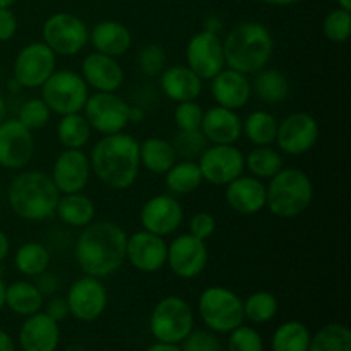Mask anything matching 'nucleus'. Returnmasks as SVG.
<instances>
[{
  "instance_id": "f257e3e1",
  "label": "nucleus",
  "mask_w": 351,
  "mask_h": 351,
  "mask_svg": "<svg viewBox=\"0 0 351 351\" xmlns=\"http://www.w3.org/2000/svg\"><path fill=\"white\" fill-rule=\"evenodd\" d=\"M127 233L113 221H91L75 243V263L88 276L106 278L125 263Z\"/></svg>"
},
{
  "instance_id": "f03ea898",
  "label": "nucleus",
  "mask_w": 351,
  "mask_h": 351,
  "mask_svg": "<svg viewBox=\"0 0 351 351\" xmlns=\"http://www.w3.org/2000/svg\"><path fill=\"white\" fill-rule=\"evenodd\" d=\"M89 163L103 185L113 191H125L139 177V143L125 132L103 136L91 149Z\"/></svg>"
},
{
  "instance_id": "7ed1b4c3",
  "label": "nucleus",
  "mask_w": 351,
  "mask_h": 351,
  "mask_svg": "<svg viewBox=\"0 0 351 351\" xmlns=\"http://www.w3.org/2000/svg\"><path fill=\"white\" fill-rule=\"evenodd\" d=\"M223 43L226 67L242 74H256L269 64L274 41L269 29L257 21H245L228 31Z\"/></svg>"
},
{
  "instance_id": "20e7f679",
  "label": "nucleus",
  "mask_w": 351,
  "mask_h": 351,
  "mask_svg": "<svg viewBox=\"0 0 351 351\" xmlns=\"http://www.w3.org/2000/svg\"><path fill=\"white\" fill-rule=\"evenodd\" d=\"M60 192L48 173L40 170L21 171L7 187V201L24 221H45L55 215Z\"/></svg>"
},
{
  "instance_id": "39448f33",
  "label": "nucleus",
  "mask_w": 351,
  "mask_h": 351,
  "mask_svg": "<svg viewBox=\"0 0 351 351\" xmlns=\"http://www.w3.org/2000/svg\"><path fill=\"white\" fill-rule=\"evenodd\" d=\"M314 201V184L300 168H281L266 185V208L276 218L293 219Z\"/></svg>"
},
{
  "instance_id": "423d86ee",
  "label": "nucleus",
  "mask_w": 351,
  "mask_h": 351,
  "mask_svg": "<svg viewBox=\"0 0 351 351\" xmlns=\"http://www.w3.org/2000/svg\"><path fill=\"white\" fill-rule=\"evenodd\" d=\"M89 96V86L81 74L74 71H55L41 86V99L51 113L69 115L84 108Z\"/></svg>"
},
{
  "instance_id": "0eeeda50",
  "label": "nucleus",
  "mask_w": 351,
  "mask_h": 351,
  "mask_svg": "<svg viewBox=\"0 0 351 351\" xmlns=\"http://www.w3.org/2000/svg\"><path fill=\"white\" fill-rule=\"evenodd\" d=\"M202 322L215 332H232L243 322V302L225 287L206 288L199 297Z\"/></svg>"
},
{
  "instance_id": "6e6552de",
  "label": "nucleus",
  "mask_w": 351,
  "mask_h": 351,
  "mask_svg": "<svg viewBox=\"0 0 351 351\" xmlns=\"http://www.w3.org/2000/svg\"><path fill=\"white\" fill-rule=\"evenodd\" d=\"M149 328L161 343L184 341L194 329V312L180 297H165L151 312Z\"/></svg>"
},
{
  "instance_id": "1a4fd4ad",
  "label": "nucleus",
  "mask_w": 351,
  "mask_h": 351,
  "mask_svg": "<svg viewBox=\"0 0 351 351\" xmlns=\"http://www.w3.org/2000/svg\"><path fill=\"white\" fill-rule=\"evenodd\" d=\"M43 43L62 57L77 55L89 43V29L82 19L69 12H57L48 17L41 29Z\"/></svg>"
},
{
  "instance_id": "9d476101",
  "label": "nucleus",
  "mask_w": 351,
  "mask_h": 351,
  "mask_svg": "<svg viewBox=\"0 0 351 351\" xmlns=\"http://www.w3.org/2000/svg\"><path fill=\"white\" fill-rule=\"evenodd\" d=\"M130 105L117 93H93L88 96L82 115L89 127L101 136L119 134L129 125Z\"/></svg>"
},
{
  "instance_id": "9b49d317",
  "label": "nucleus",
  "mask_w": 351,
  "mask_h": 351,
  "mask_svg": "<svg viewBox=\"0 0 351 351\" xmlns=\"http://www.w3.org/2000/svg\"><path fill=\"white\" fill-rule=\"evenodd\" d=\"M202 180L225 187L245 171V154L235 144H211L197 160Z\"/></svg>"
},
{
  "instance_id": "f8f14e48",
  "label": "nucleus",
  "mask_w": 351,
  "mask_h": 351,
  "mask_svg": "<svg viewBox=\"0 0 351 351\" xmlns=\"http://www.w3.org/2000/svg\"><path fill=\"white\" fill-rule=\"evenodd\" d=\"M57 55L43 43L34 41L26 45L14 60V81L26 89H36L55 72Z\"/></svg>"
},
{
  "instance_id": "ddd939ff",
  "label": "nucleus",
  "mask_w": 351,
  "mask_h": 351,
  "mask_svg": "<svg viewBox=\"0 0 351 351\" xmlns=\"http://www.w3.org/2000/svg\"><path fill=\"white\" fill-rule=\"evenodd\" d=\"M319 141V123L311 113L295 112L278 122V151L288 156H302L308 153Z\"/></svg>"
},
{
  "instance_id": "4468645a",
  "label": "nucleus",
  "mask_w": 351,
  "mask_h": 351,
  "mask_svg": "<svg viewBox=\"0 0 351 351\" xmlns=\"http://www.w3.org/2000/svg\"><path fill=\"white\" fill-rule=\"evenodd\" d=\"M209 252L204 240L192 237L191 233L178 235L168 243L167 264L171 273L182 280H194L201 276L208 266Z\"/></svg>"
},
{
  "instance_id": "2eb2a0df",
  "label": "nucleus",
  "mask_w": 351,
  "mask_h": 351,
  "mask_svg": "<svg viewBox=\"0 0 351 351\" xmlns=\"http://www.w3.org/2000/svg\"><path fill=\"white\" fill-rule=\"evenodd\" d=\"M65 300L69 305V315L81 322H91L105 312L108 293L99 278L84 274L69 287Z\"/></svg>"
},
{
  "instance_id": "dca6fc26",
  "label": "nucleus",
  "mask_w": 351,
  "mask_h": 351,
  "mask_svg": "<svg viewBox=\"0 0 351 351\" xmlns=\"http://www.w3.org/2000/svg\"><path fill=\"white\" fill-rule=\"evenodd\" d=\"M34 156V136L17 119H5L0 123V167L19 171Z\"/></svg>"
},
{
  "instance_id": "f3484780",
  "label": "nucleus",
  "mask_w": 351,
  "mask_h": 351,
  "mask_svg": "<svg viewBox=\"0 0 351 351\" xmlns=\"http://www.w3.org/2000/svg\"><path fill=\"white\" fill-rule=\"evenodd\" d=\"M187 67L192 69L202 81H211L226 67L221 38L211 31H199L189 40L185 48Z\"/></svg>"
},
{
  "instance_id": "a211bd4d",
  "label": "nucleus",
  "mask_w": 351,
  "mask_h": 351,
  "mask_svg": "<svg viewBox=\"0 0 351 351\" xmlns=\"http://www.w3.org/2000/svg\"><path fill=\"white\" fill-rule=\"evenodd\" d=\"M168 243L165 237L141 230V232L127 235L125 261L141 273L153 274L167 266Z\"/></svg>"
},
{
  "instance_id": "6ab92c4d",
  "label": "nucleus",
  "mask_w": 351,
  "mask_h": 351,
  "mask_svg": "<svg viewBox=\"0 0 351 351\" xmlns=\"http://www.w3.org/2000/svg\"><path fill=\"white\" fill-rule=\"evenodd\" d=\"M139 219L146 232L168 237L177 232L184 223V208L173 195L158 194L144 202Z\"/></svg>"
},
{
  "instance_id": "aec40b11",
  "label": "nucleus",
  "mask_w": 351,
  "mask_h": 351,
  "mask_svg": "<svg viewBox=\"0 0 351 351\" xmlns=\"http://www.w3.org/2000/svg\"><path fill=\"white\" fill-rule=\"evenodd\" d=\"M89 156L82 149H64L51 167V180L60 194L82 192L91 178Z\"/></svg>"
},
{
  "instance_id": "412c9836",
  "label": "nucleus",
  "mask_w": 351,
  "mask_h": 351,
  "mask_svg": "<svg viewBox=\"0 0 351 351\" xmlns=\"http://www.w3.org/2000/svg\"><path fill=\"white\" fill-rule=\"evenodd\" d=\"M81 75L96 93H117L125 81L122 65L115 57L93 51L81 64Z\"/></svg>"
},
{
  "instance_id": "4be33fe9",
  "label": "nucleus",
  "mask_w": 351,
  "mask_h": 351,
  "mask_svg": "<svg viewBox=\"0 0 351 351\" xmlns=\"http://www.w3.org/2000/svg\"><path fill=\"white\" fill-rule=\"evenodd\" d=\"M211 96L218 106L237 112L250 101L252 82L247 74L225 67L211 79Z\"/></svg>"
},
{
  "instance_id": "5701e85b",
  "label": "nucleus",
  "mask_w": 351,
  "mask_h": 351,
  "mask_svg": "<svg viewBox=\"0 0 351 351\" xmlns=\"http://www.w3.org/2000/svg\"><path fill=\"white\" fill-rule=\"evenodd\" d=\"M226 204L242 216L257 215L266 208V184L252 175H240L225 185Z\"/></svg>"
},
{
  "instance_id": "b1692460",
  "label": "nucleus",
  "mask_w": 351,
  "mask_h": 351,
  "mask_svg": "<svg viewBox=\"0 0 351 351\" xmlns=\"http://www.w3.org/2000/svg\"><path fill=\"white\" fill-rule=\"evenodd\" d=\"M201 132L211 144H235L242 137V119L235 110L211 106L202 115Z\"/></svg>"
},
{
  "instance_id": "393cba45",
  "label": "nucleus",
  "mask_w": 351,
  "mask_h": 351,
  "mask_svg": "<svg viewBox=\"0 0 351 351\" xmlns=\"http://www.w3.org/2000/svg\"><path fill=\"white\" fill-rule=\"evenodd\" d=\"M60 339L58 322L45 312H36L24 321L19 331L23 351H55Z\"/></svg>"
},
{
  "instance_id": "a878e982",
  "label": "nucleus",
  "mask_w": 351,
  "mask_h": 351,
  "mask_svg": "<svg viewBox=\"0 0 351 351\" xmlns=\"http://www.w3.org/2000/svg\"><path fill=\"white\" fill-rule=\"evenodd\" d=\"M163 95L175 103L194 101L202 93V79L187 65H170L160 74Z\"/></svg>"
},
{
  "instance_id": "bb28decb",
  "label": "nucleus",
  "mask_w": 351,
  "mask_h": 351,
  "mask_svg": "<svg viewBox=\"0 0 351 351\" xmlns=\"http://www.w3.org/2000/svg\"><path fill=\"white\" fill-rule=\"evenodd\" d=\"M89 41L95 47V51L119 58L132 47V33L122 23L101 21L89 33Z\"/></svg>"
},
{
  "instance_id": "cd10ccee",
  "label": "nucleus",
  "mask_w": 351,
  "mask_h": 351,
  "mask_svg": "<svg viewBox=\"0 0 351 351\" xmlns=\"http://www.w3.org/2000/svg\"><path fill=\"white\" fill-rule=\"evenodd\" d=\"M55 215L64 225L71 226V228H84L89 223L95 221L96 208L93 199L82 192L60 194L57 208H55Z\"/></svg>"
},
{
  "instance_id": "c85d7f7f",
  "label": "nucleus",
  "mask_w": 351,
  "mask_h": 351,
  "mask_svg": "<svg viewBox=\"0 0 351 351\" xmlns=\"http://www.w3.org/2000/svg\"><path fill=\"white\" fill-rule=\"evenodd\" d=\"M141 167L153 175H165L178 160L171 141L163 137H147L139 143Z\"/></svg>"
},
{
  "instance_id": "c756f323",
  "label": "nucleus",
  "mask_w": 351,
  "mask_h": 351,
  "mask_svg": "<svg viewBox=\"0 0 351 351\" xmlns=\"http://www.w3.org/2000/svg\"><path fill=\"white\" fill-rule=\"evenodd\" d=\"M43 298L36 285L29 281H14L5 288V307L24 317L40 312L43 307Z\"/></svg>"
},
{
  "instance_id": "7c9ffc66",
  "label": "nucleus",
  "mask_w": 351,
  "mask_h": 351,
  "mask_svg": "<svg viewBox=\"0 0 351 351\" xmlns=\"http://www.w3.org/2000/svg\"><path fill=\"white\" fill-rule=\"evenodd\" d=\"M252 82V93H256L261 101L267 105H278L283 103L290 95V84L283 72L276 69H266L256 72Z\"/></svg>"
},
{
  "instance_id": "2f4dec72",
  "label": "nucleus",
  "mask_w": 351,
  "mask_h": 351,
  "mask_svg": "<svg viewBox=\"0 0 351 351\" xmlns=\"http://www.w3.org/2000/svg\"><path fill=\"white\" fill-rule=\"evenodd\" d=\"M202 182L204 180H202L197 161L192 160H177L173 167L165 173V185L171 194H192L201 187Z\"/></svg>"
},
{
  "instance_id": "473e14b6",
  "label": "nucleus",
  "mask_w": 351,
  "mask_h": 351,
  "mask_svg": "<svg viewBox=\"0 0 351 351\" xmlns=\"http://www.w3.org/2000/svg\"><path fill=\"white\" fill-rule=\"evenodd\" d=\"M278 119L266 110H254L242 122V134L254 146H271L276 139Z\"/></svg>"
},
{
  "instance_id": "72a5a7b5",
  "label": "nucleus",
  "mask_w": 351,
  "mask_h": 351,
  "mask_svg": "<svg viewBox=\"0 0 351 351\" xmlns=\"http://www.w3.org/2000/svg\"><path fill=\"white\" fill-rule=\"evenodd\" d=\"M91 132L88 120L81 112L62 115L57 123V139L64 149H82L91 139Z\"/></svg>"
},
{
  "instance_id": "f704fd0d",
  "label": "nucleus",
  "mask_w": 351,
  "mask_h": 351,
  "mask_svg": "<svg viewBox=\"0 0 351 351\" xmlns=\"http://www.w3.org/2000/svg\"><path fill=\"white\" fill-rule=\"evenodd\" d=\"M50 252L40 242H26L17 249L14 266L23 276L36 278L50 267Z\"/></svg>"
},
{
  "instance_id": "c9c22d12",
  "label": "nucleus",
  "mask_w": 351,
  "mask_h": 351,
  "mask_svg": "<svg viewBox=\"0 0 351 351\" xmlns=\"http://www.w3.org/2000/svg\"><path fill=\"white\" fill-rule=\"evenodd\" d=\"M285 167L283 156L271 146H254L245 156V168L259 180H269Z\"/></svg>"
},
{
  "instance_id": "e433bc0d",
  "label": "nucleus",
  "mask_w": 351,
  "mask_h": 351,
  "mask_svg": "<svg viewBox=\"0 0 351 351\" xmlns=\"http://www.w3.org/2000/svg\"><path fill=\"white\" fill-rule=\"evenodd\" d=\"M311 332L298 321L281 324L273 336V351H308Z\"/></svg>"
},
{
  "instance_id": "4c0bfd02",
  "label": "nucleus",
  "mask_w": 351,
  "mask_h": 351,
  "mask_svg": "<svg viewBox=\"0 0 351 351\" xmlns=\"http://www.w3.org/2000/svg\"><path fill=\"white\" fill-rule=\"evenodd\" d=\"M308 351H351V331L343 324H328L311 338Z\"/></svg>"
},
{
  "instance_id": "58836bf2",
  "label": "nucleus",
  "mask_w": 351,
  "mask_h": 351,
  "mask_svg": "<svg viewBox=\"0 0 351 351\" xmlns=\"http://www.w3.org/2000/svg\"><path fill=\"white\" fill-rule=\"evenodd\" d=\"M278 312V298L269 291H256L243 302V317L256 324H264L274 319Z\"/></svg>"
},
{
  "instance_id": "ea45409f",
  "label": "nucleus",
  "mask_w": 351,
  "mask_h": 351,
  "mask_svg": "<svg viewBox=\"0 0 351 351\" xmlns=\"http://www.w3.org/2000/svg\"><path fill=\"white\" fill-rule=\"evenodd\" d=\"M50 108L47 106V103L41 98H31L27 101H24L21 105L19 113H17V120L23 123L26 129H29L31 132L33 130H40L50 122Z\"/></svg>"
},
{
  "instance_id": "a19ab883",
  "label": "nucleus",
  "mask_w": 351,
  "mask_h": 351,
  "mask_svg": "<svg viewBox=\"0 0 351 351\" xmlns=\"http://www.w3.org/2000/svg\"><path fill=\"white\" fill-rule=\"evenodd\" d=\"M171 144H173V149L177 153V156H180L182 160L192 161H197L202 151L208 147V141L202 136L201 130H192V132L178 130V134L171 141Z\"/></svg>"
},
{
  "instance_id": "79ce46f5",
  "label": "nucleus",
  "mask_w": 351,
  "mask_h": 351,
  "mask_svg": "<svg viewBox=\"0 0 351 351\" xmlns=\"http://www.w3.org/2000/svg\"><path fill=\"white\" fill-rule=\"evenodd\" d=\"M326 38L332 43H345L348 41L351 33V12L345 9H335L324 17L322 24Z\"/></svg>"
},
{
  "instance_id": "37998d69",
  "label": "nucleus",
  "mask_w": 351,
  "mask_h": 351,
  "mask_svg": "<svg viewBox=\"0 0 351 351\" xmlns=\"http://www.w3.org/2000/svg\"><path fill=\"white\" fill-rule=\"evenodd\" d=\"M204 110L197 101H184L177 103V108L173 112L175 125L178 130L184 132H192V130H201V122Z\"/></svg>"
},
{
  "instance_id": "c03bdc74",
  "label": "nucleus",
  "mask_w": 351,
  "mask_h": 351,
  "mask_svg": "<svg viewBox=\"0 0 351 351\" xmlns=\"http://www.w3.org/2000/svg\"><path fill=\"white\" fill-rule=\"evenodd\" d=\"M137 65L144 75H149V77L160 75L167 67L165 50L160 45H146L144 48H141L139 55H137Z\"/></svg>"
},
{
  "instance_id": "a18cd8bd",
  "label": "nucleus",
  "mask_w": 351,
  "mask_h": 351,
  "mask_svg": "<svg viewBox=\"0 0 351 351\" xmlns=\"http://www.w3.org/2000/svg\"><path fill=\"white\" fill-rule=\"evenodd\" d=\"M228 351H264L263 338L256 329L239 326L230 332Z\"/></svg>"
},
{
  "instance_id": "49530a36",
  "label": "nucleus",
  "mask_w": 351,
  "mask_h": 351,
  "mask_svg": "<svg viewBox=\"0 0 351 351\" xmlns=\"http://www.w3.org/2000/svg\"><path fill=\"white\" fill-rule=\"evenodd\" d=\"M216 232V219L211 213L199 211L189 221V233L199 240H208L215 235Z\"/></svg>"
},
{
  "instance_id": "de8ad7c7",
  "label": "nucleus",
  "mask_w": 351,
  "mask_h": 351,
  "mask_svg": "<svg viewBox=\"0 0 351 351\" xmlns=\"http://www.w3.org/2000/svg\"><path fill=\"white\" fill-rule=\"evenodd\" d=\"M182 351H221L219 339L208 331H191L184 339Z\"/></svg>"
},
{
  "instance_id": "09e8293b",
  "label": "nucleus",
  "mask_w": 351,
  "mask_h": 351,
  "mask_svg": "<svg viewBox=\"0 0 351 351\" xmlns=\"http://www.w3.org/2000/svg\"><path fill=\"white\" fill-rule=\"evenodd\" d=\"M17 31V17L10 7H0V43H5L14 38Z\"/></svg>"
},
{
  "instance_id": "8fccbe9b",
  "label": "nucleus",
  "mask_w": 351,
  "mask_h": 351,
  "mask_svg": "<svg viewBox=\"0 0 351 351\" xmlns=\"http://www.w3.org/2000/svg\"><path fill=\"white\" fill-rule=\"evenodd\" d=\"M45 314L57 322L64 321L69 315L67 300H65L64 297H51L50 300H48V304L45 305Z\"/></svg>"
},
{
  "instance_id": "3c124183",
  "label": "nucleus",
  "mask_w": 351,
  "mask_h": 351,
  "mask_svg": "<svg viewBox=\"0 0 351 351\" xmlns=\"http://www.w3.org/2000/svg\"><path fill=\"white\" fill-rule=\"evenodd\" d=\"M38 278V283H36V288L40 290V293L43 295H53L55 291L58 290V287H60V281H58V276L57 274L50 273V271H45V273H41Z\"/></svg>"
},
{
  "instance_id": "603ef678",
  "label": "nucleus",
  "mask_w": 351,
  "mask_h": 351,
  "mask_svg": "<svg viewBox=\"0 0 351 351\" xmlns=\"http://www.w3.org/2000/svg\"><path fill=\"white\" fill-rule=\"evenodd\" d=\"M9 252H10V239L5 232L0 230V263H3V261L7 259Z\"/></svg>"
},
{
  "instance_id": "864d4df0",
  "label": "nucleus",
  "mask_w": 351,
  "mask_h": 351,
  "mask_svg": "<svg viewBox=\"0 0 351 351\" xmlns=\"http://www.w3.org/2000/svg\"><path fill=\"white\" fill-rule=\"evenodd\" d=\"M144 117H146V113H144V110L141 106H130L129 108V123L143 122Z\"/></svg>"
},
{
  "instance_id": "5fc2aeb1",
  "label": "nucleus",
  "mask_w": 351,
  "mask_h": 351,
  "mask_svg": "<svg viewBox=\"0 0 351 351\" xmlns=\"http://www.w3.org/2000/svg\"><path fill=\"white\" fill-rule=\"evenodd\" d=\"M0 351H16L12 338L3 329H0Z\"/></svg>"
},
{
  "instance_id": "6e6d98bb",
  "label": "nucleus",
  "mask_w": 351,
  "mask_h": 351,
  "mask_svg": "<svg viewBox=\"0 0 351 351\" xmlns=\"http://www.w3.org/2000/svg\"><path fill=\"white\" fill-rule=\"evenodd\" d=\"M147 351H182V350L178 348V346H175L173 343H161V341H158L156 345L151 346V348L147 350Z\"/></svg>"
},
{
  "instance_id": "4d7b16f0",
  "label": "nucleus",
  "mask_w": 351,
  "mask_h": 351,
  "mask_svg": "<svg viewBox=\"0 0 351 351\" xmlns=\"http://www.w3.org/2000/svg\"><path fill=\"white\" fill-rule=\"evenodd\" d=\"M219 29H221V23H219L218 17H209V19L206 21L204 31H211V33L218 34Z\"/></svg>"
},
{
  "instance_id": "13d9d810",
  "label": "nucleus",
  "mask_w": 351,
  "mask_h": 351,
  "mask_svg": "<svg viewBox=\"0 0 351 351\" xmlns=\"http://www.w3.org/2000/svg\"><path fill=\"white\" fill-rule=\"evenodd\" d=\"M5 281H3V278L0 276V311H2L3 307H5Z\"/></svg>"
},
{
  "instance_id": "bf43d9fd",
  "label": "nucleus",
  "mask_w": 351,
  "mask_h": 351,
  "mask_svg": "<svg viewBox=\"0 0 351 351\" xmlns=\"http://www.w3.org/2000/svg\"><path fill=\"white\" fill-rule=\"evenodd\" d=\"M263 2L271 3V5H291V3H297L298 0H263Z\"/></svg>"
},
{
  "instance_id": "052dcab7",
  "label": "nucleus",
  "mask_w": 351,
  "mask_h": 351,
  "mask_svg": "<svg viewBox=\"0 0 351 351\" xmlns=\"http://www.w3.org/2000/svg\"><path fill=\"white\" fill-rule=\"evenodd\" d=\"M7 119V105H5V99L0 96V123Z\"/></svg>"
},
{
  "instance_id": "680f3d73",
  "label": "nucleus",
  "mask_w": 351,
  "mask_h": 351,
  "mask_svg": "<svg viewBox=\"0 0 351 351\" xmlns=\"http://www.w3.org/2000/svg\"><path fill=\"white\" fill-rule=\"evenodd\" d=\"M339 7L345 10H351V0H338Z\"/></svg>"
},
{
  "instance_id": "e2e57ef3",
  "label": "nucleus",
  "mask_w": 351,
  "mask_h": 351,
  "mask_svg": "<svg viewBox=\"0 0 351 351\" xmlns=\"http://www.w3.org/2000/svg\"><path fill=\"white\" fill-rule=\"evenodd\" d=\"M16 2L17 0H0V7H10V5H14Z\"/></svg>"
}]
</instances>
